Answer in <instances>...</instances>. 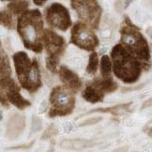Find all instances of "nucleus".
<instances>
[{"instance_id":"nucleus-1","label":"nucleus","mask_w":152,"mask_h":152,"mask_svg":"<svg viewBox=\"0 0 152 152\" xmlns=\"http://www.w3.org/2000/svg\"><path fill=\"white\" fill-rule=\"evenodd\" d=\"M17 31L25 47L32 52H42L43 48V20L39 10H30L17 19Z\"/></svg>"},{"instance_id":"nucleus-2","label":"nucleus","mask_w":152,"mask_h":152,"mask_svg":"<svg viewBox=\"0 0 152 152\" xmlns=\"http://www.w3.org/2000/svg\"><path fill=\"white\" fill-rule=\"evenodd\" d=\"M111 60L115 75L125 84H133L142 73L143 64L120 43L111 52Z\"/></svg>"},{"instance_id":"nucleus-3","label":"nucleus","mask_w":152,"mask_h":152,"mask_svg":"<svg viewBox=\"0 0 152 152\" xmlns=\"http://www.w3.org/2000/svg\"><path fill=\"white\" fill-rule=\"evenodd\" d=\"M120 44L143 64L145 69L149 68L150 50L148 40L128 17H125L124 24L120 29Z\"/></svg>"},{"instance_id":"nucleus-4","label":"nucleus","mask_w":152,"mask_h":152,"mask_svg":"<svg viewBox=\"0 0 152 152\" xmlns=\"http://www.w3.org/2000/svg\"><path fill=\"white\" fill-rule=\"evenodd\" d=\"M12 58L21 86L29 93H36L42 86L38 60H31L26 52H17Z\"/></svg>"},{"instance_id":"nucleus-5","label":"nucleus","mask_w":152,"mask_h":152,"mask_svg":"<svg viewBox=\"0 0 152 152\" xmlns=\"http://www.w3.org/2000/svg\"><path fill=\"white\" fill-rule=\"evenodd\" d=\"M50 109L49 118L66 116L73 112L75 107V97L73 93L65 86H55L49 97Z\"/></svg>"},{"instance_id":"nucleus-6","label":"nucleus","mask_w":152,"mask_h":152,"mask_svg":"<svg viewBox=\"0 0 152 152\" xmlns=\"http://www.w3.org/2000/svg\"><path fill=\"white\" fill-rule=\"evenodd\" d=\"M43 46L47 53L46 67L52 73H56L58 62L66 50V40L62 36L51 29H45L43 35Z\"/></svg>"},{"instance_id":"nucleus-7","label":"nucleus","mask_w":152,"mask_h":152,"mask_svg":"<svg viewBox=\"0 0 152 152\" xmlns=\"http://www.w3.org/2000/svg\"><path fill=\"white\" fill-rule=\"evenodd\" d=\"M72 9L77 12L79 18L90 26L93 29H98L102 14V9L96 0H72Z\"/></svg>"},{"instance_id":"nucleus-8","label":"nucleus","mask_w":152,"mask_h":152,"mask_svg":"<svg viewBox=\"0 0 152 152\" xmlns=\"http://www.w3.org/2000/svg\"><path fill=\"white\" fill-rule=\"evenodd\" d=\"M1 103L3 106L8 108L10 103L13 104L19 110H24L31 105V102L25 99L20 93V87L15 81L10 77L1 79Z\"/></svg>"},{"instance_id":"nucleus-9","label":"nucleus","mask_w":152,"mask_h":152,"mask_svg":"<svg viewBox=\"0 0 152 152\" xmlns=\"http://www.w3.org/2000/svg\"><path fill=\"white\" fill-rule=\"evenodd\" d=\"M71 42L80 49L90 52L94 51L100 43L96 34L83 22H77L72 26Z\"/></svg>"},{"instance_id":"nucleus-10","label":"nucleus","mask_w":152,"mask_h":152,"mask_svg":"<svg viewBox=\"0 0 152 152\" xmlns=\"http://www.w3.org/2000/svg\"><path fill=\"white\" fill-rule=\"evenodd\" d=\"M45 20L50 27L61 31H66L72 26L69 10L60 3H53L45 10Z\"/></svg>"},{"instance_id":"nucleus-11","label":"nucleus","mask_w":152,"mask_h":152,"mask_svg":"<svg viewBox=\"0 0 152 152\" xmlns=\"http://www.w3.org/2000/svg\"><path fill=\"white\" fill-rule=\"evenodd\" d=\"M59 79L65 86V87L72 93H77L82 87V81L79 76L74 72L71 71L65 66H61L58 69Z\"/></svg>"},{"instance_id":"nucleus-12","label":"nucleus","mask_w":152,"mask_h":152,"mask_svg":"<svg viewBox=\"0 0 152 152\" xmlns=\"http://www.w3.org/2000/svg\"><path fill=\"white\" fill-rule=\"evenodd\" d=\"M26 129V118L24 115L15 114L11 115L6 126V137L10 140L18 138Z\"/></svg>"},{"instance_id":"nucleus-13","label":"nucleus","mask_w":152,"mask_h":152,"mask_svg":"<svg viewBox=\"0 0 152 152\" xmlns=\"http://www.w3.org/2000/svg\"><path fill=\"white\" fill-rule=\"evenodd\" d=\"M104 93L97 86L90 82L86 85V87L82 92V96H83L84 100L90 103H98L102 102L104 98Z\"/></svg>"},{"instance_id":"nucleus-14","label":"nucleus","mask_w":152,"mask_h":152,"mask_svg":"<svg viewBox=\"0 0 152 152\" xmlns=\"http://www.w3.org/2000/svg\"><path fill=\"white\" fill-rule=\"evenodd\" d=\"M95 145V142L87 139H65L60 143V147L65 149L80 150L86 148H91Z\"/></svg>"},{"instance_id":"nucleus-15","label":"nucleus","mask_w":152,"mask_h":152,"mask_svg":"<svg viewBox=\"0 0 152 152\" xmlns=\"http://www.w3.org/2000/svg\"><path fill=\"white\" fill-rule=\"evenodd\" d=\"M132 105V102H128V103H122V104H118V105H114V106L111 107H106V108H97V109H93L89 112H87V114H92V113H104V114H112L114 115H120L122 114H124L128 112L130 110V107Z\"/></svg>"},{"instance_id":"nucleus-16","label":"nucleus","mask_w":152,"mask_h":152,"mask_svg":"<svg viewBox=\"0 0 152 152\" xmlns=\"http://www.w3.org/2000/svg\"><path fill=\"white\" fill-rule=\"evenodd\" d=\"M95 86H97L104 94L113 93L118 88V85L111 78V79H94L91 81Z\"/></svg>"},{"instance_id":"nucleus-17","label":"nucleus","mask_w":152,"mask_h":152,"mask_svg":"<svg viewBox=\"0 0 152 152\" xmlns=\"http://www.w3.org/2000/svg\"><path fill=\"white\" fill-rule=\"evenodd\" d=\"M0 74L1 79L10 78L11 76V67L9 60L8 55L4 52L3 48H1V57H0Z\"/></svg>"},{"instance_id":"nucleus-18","label":"nucleus","mask_w":152,"mask_h":152,"mask_svg":"<svg viewBox=\"0 0 152 152\" xmlns=\"http://www.w3.org/2000/svg\"><path fill=\"white\" fill-rule=\"evenodd\" d=\"M28 6V1H23V0H21V1H10L8 4V10H10L12 14L22 15L26 11H27Z\"/></svg>"},{"instance_id":"nucleus-19","label":"nucleus","mask_w":152,"mask_h":152,"mask_svg":"<svg viewBox=\"0 0 152 152\" xmlns=\"http://www.w3.org/2000/svg\"><path fill=\"white\" fill-rule=\"evenodd\" d=\"M112 60L110 56H103L101 59V75L102 79H111V71H112Z\"/></svg>"},{"instance_id":"nucleus-20","label":"nucleus","mask_w":152,"mask_h":152,"mask_svg":"<svg viewBox=\"0 0 152 152\" xmlns=\"http://www.w3.org/2000/svg\"><path fill=\"white\" fill-rule=\"evenodd\" d=\"M0 22L1 25L9 29H13L15 27V22L13 15L10 10H2L0 12Z\"/></svg>"},{"instance_id":"nucleus-21","label":"nucleus","mask_w":152,"mask_h":152,"mask_svg":"<svg viewBox=\"0 0 152 152\" xmlns=\"http://www.w3.org/2000/svg\"><path fill=\"white\" fill-rule=\"evenodd\" d=\"M98 67H99L98 54L96 52H93L89 56V60H88V64H87V67H86V72L90 74H94L97 72Z\"/></svg>"},{"instance_id":"nucleus-22","label":"nucleus","mask_w":152,"mask_h":152,"mask_svg":"<svg viewBox=\"0 0 152 152\" xmlns=\"http://www.w3.org/2000/svg\"><path fill=\"white\" fill-rule=\"evenodd\" d=\"M58 133V129L55 126V124H51L46 130L44 131L42 139V140H47V139H51L52 137L56 136Z\"/></svg>"},{"instance_id":"nucleus-23","label":"nucleus","mask_w":152,"mask_h":152,"mask_svg":"<svg viewBox=\"0 0 152 152\" xmlns=\"http://www.w3.org/2000/svg\"><path fill=\"white\" fill-rule=\"evenodd\" d=\"M102 118L101 116H97V118H90L88 119L85 120L84 122H82V123L79 125L80 127H85V126H90V125H94L98 122H100Z\"/></svg>"},{"instance_id":"nucleus-24","label":"nucleus","mask_w":152,"mask_h":152,"mask_svg":"<svg viewBox=\"0 0 152 152\" xmlns=\"http://www.w3.org/2000/svg\"><path fill=\"white\" fill-rule=\"evenodd\" d=\"M39 129V131L42 129V121L38 118V116H33V123H32V132L35 131L37 132V128Z\"/></svg>"},{"instance_id":"nucleus-25","label":"nucleus","mask_w":152,"mask_h":152,"mask_svg":"<svg viewBox=\"0 0 152 152\" xmlns=\"http://www.w3.org/2000/svg\"><path fill=\"white\" fill-rule=\"evenodd\" d=\"M145 85L144 84H141V85H139V86H132V87H124V88H122L121 89V91L122 92H132V91H137V90H139V89H141V88H143V86H144Z\"/></svg>"},{"instance_id":"nucleus-26","label":"nucleus","mask_w":152,"mask_h":152,"mask_svg":"<svg viewBox=\"0 0 152 152\" xmlns=\"http://www.w3.org/2000/svg\"><path fill=\"white\" fill-rule=\"evenodd\" d=\"M34 144V141H32L29 144H26V145H17V147H13L11 148V149H27L29 148H31Z\"/></svg>"},{"instance_id":"nucleus-27","label":"nucleus","mask_w":152,"mask_h":152,"mask_svg":"<svg viewBox=\"0 0 152 152\" xmlns=\"http://www.w3.org/2000/svg\"><path fill=\"white\" fill-rule=\"evenodd\" d=\"M149 107H152V97L143 103L141 109H145V108H149Z\"/></svg>"},{"instance_id":"nucleus-28","label":"nucleus","mask_w":152,"mask_h":152,"mask_svg":"<svg viewBox=\"0 0 152 152\" xmlns=\"http://www.w3.org/2000/svg\"><path fill=\"white\" fill-rule=\"evenodd\" d=\"M127 150H128V147H121V148H118L112 152H126Z\"/></svg>"},{"instance_id":"nucleus-29","label":"nucleus","mask_w":152,"mask_h":152,"mask_svg":"<svg viewBox=\"0 0 152 152\" xmlns=\"http://www.w3.org/2000/svg\"><path fill=\"white\" fill-rule=\"evenodd\" d=\"M46 3V0H34V4H36V5H38V6H42L43 4H45Z\"/></svg>"},{"instance_id":"nucleus-30","label":"nucleus","mask_w":152,"mask_h":152,"mask_svg":"<svg viewBox=\"0 0 152 152\" xmlns=\"http://www.w3.org/2000/svg\"><path fill=\"white\" fill-rule=\"evenodd\" d=\"M148 135H149L150 137H152V128L149 129V131H148Z\"/></svg>"}]
</instances>
